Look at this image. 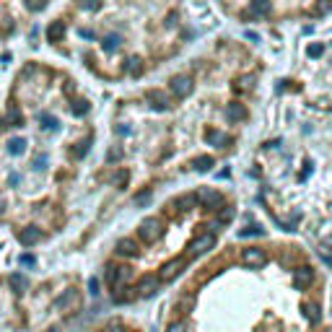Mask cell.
<instances>
[{"instance_id": "cell-1", "label": "cell", "mask_w": 332, "mask_h": 332, "mask_svg": "<svg viewBox=\"0 0 332 332\" xmlns=\"http://www.w3.org/2000/svg\"><path fill=\"white\" fill-rule=\"evenodd\" d=\"M140 239L146 241V244H153L156 239H161V233H164V223L158 221V218H146V221L140 223Z\"/></svg>"}, {"instance_id": "cell-2", "label": "cell", "mask_w": 332, "mask_h": 332, "mask_svg": "<svg viewBox=\"0 0 332 332\" xmlns=\"http://www.w3.org/2000/svg\"><path fill=\"white\" fill-rule=\"evenodd\" d=\"M182 270H184V260H182V257H177V260L166 262L164 270H161V281H166V283L177 281V278L182 275Z\"/></svg>"}, {"instance_id": "cell-3", "label": "cell", "mask_w": 332, "mask_h": 332, "mask_svg": "<svg viewBox=\"0 0 332 332\" xmlns=\"http://www.w3.org/2000/svg\"><path fill=\"white\" fill-rule=\"evenodd\" d=\"M169 88H171V94H174V96L182 99V96H187L192 91V81L187 78V75H174V78L169 81Z\"/></svg>"}, {"instance_id": "cell-4", "label": "cell", "mask_w": 332, "mask_h": 332, "mask_svg": "<svg viewBox=\"0 0 332 332\" xmlns=\"http://www.w3.org/2000/svg\"><path fill=\"white\" fill-rule=\"evenodd\" d=\"M213 244H216L213 233H200L198 239H192V241H190V252L195 254V257H198V254H205Z\"/></svg>"}, {"instance_id": "cell-5", "label": "cell", "mask_w": 332, "mask_h": 332, "mask_svg": "<svg viewBox=\"0 0 332 332\" xmlns=\"http://www.w3.org/2000/svg\"><path fill=\"white\" fill-rule=\"evenodd\" d=\"M267 262V254L262 252L260 247H249V249H244V265H249V267H262Z\"/></svg>"}, {"instance_id": "cell-6", "label": "cell", "mask_w": 332, "mask_h": 332, "mask_svg": "<svg viewBox=\"0 0 332 332\" xmlns=\"http://www.w3.org/2000/svg\"><path fill=\"white\" fill-rule=\"evenodd\" d=\"M42 239H44V233H42L39 229H36V226H29V229H24V231L18 233V241H21V244H24V247L39 244Z\"/></svg>"}, {"instance_id": "cell-7", "label": "cell", "mask_w": 332, "mask_h": 332, "mask_svg": "<svg viewBox=\"0 0 332 332\" xmlns=\"http://www.w3.org/2000/svg\"><path fill=\"white\" fill-rule=\"evenodd\" d=\"M156 291H158V278H156V275L140 278V283H138V296H153Z\"/></svg>"}, {"instance_id": "cell-8", "label": "cell", "mask_w": 332, "mask_h": 332, "mask_svg": "<svg viewBox=\"0 0 332 332\" xmlns=\"http://www.w3.org/2000/svg\"><path fill=\"white\" fill-rule=\"evenodd\" d=\"M146 101L153 104V109L164 112L166 107H169V99H166L164 91H158V88H150V91H146Z\"/></svg>"}, {"instance_id": "cell-9", "label": "cell", "mask_w": 332, "mask_h": 332, "mask_svg": "<svg viewBox=\"0 0 332 332\" xmlns=\"http://www.w3.org/2000/svg\"><path fill=\"white\" fill-rule=\"evenodd\" d=\"M200 200H202V205L210 208V210H218V208H221V202H223L221 192H216V190H202L200 192Z\"/></svg>"}, {"instance_id": "cell-10", "label": "cell", "mask_w": 332, "mask_h": 332, "mask_svg": "<svg viewBox=\"0 0 332 332\" xmlns=\"http://www.w3.org/2000/svg\"><path fill=\"white\" fill-rule=\"evenodd\" d=\"M73 304H78V291H73V288L55 299V309H63V312H65V309H70Z\"/></svg>"}, {"instance_id": "cell-11", "label": "cell", "mask_w": 332, "mask_h": 332, "mask_svg": "<svg viewBox=\"0 0 332 332\" xmlns=\"http://www.w3.org/2000/svg\"><path fill=\"white\" fill-rule=\"evenodd\" d=\"M309 283H312V270L309 267L293 270V285H296V288H306Z\"/></svg>"}, {"instance_id": "cell-12", "label": "cell", "mask_w": 332, "mask_h": 332, "mask_svg": "<svg viewBox=\"0 0 332 332\" xmlns=\"http://www.w3.org/2000/svg\"><path fill=\"white\" fill-rule=\"evenodd\" d=\"M117 254H122V257H135V254H138V244H135L133 239H119L117 241Z\"/></svg>"}, {"instance_id": "cell-13", "label": "cell", "mask_w": 332, "mask_h": 332, "mask_svg": "<svg viewBox=\"0 0 332 332\" xmlns=\"http://www.w3.org/2000/svg\"><path fill=\"white\" fill-rule=\"evenodd\" d=\"M226 117H229V122H241V119L247 117V109L241 107V104H229V109H226Z\"/></svg>"}, {"instance_id": "cell-14", "label": "cell", "mask_w": 332, "mask_h": 332, "mask_svg": "<svg viewBox=\"0 0 332 332\" xmlns=\"http://www.w3.org/2000/svg\"><path fill=\"white\" fill-rule=\"evenodd\" d=\"M249 13H252V16H267L270 0H252V3H249Z\"/></svg>"}, {"instance_id": "cell-15", "label": "cell", "mask_w": 332, "mask_h": 332, "mask_svg": "<svg viewBox=\"0 0 332 332\" xmlns=\"http://www.w3.org/2000/svg\"><path fill=\"white\" fill-rule=\"evenodd\" d=\"M11 291H16V293H24L29 288V281H26V275H21V273H13L11 275Z\"/></svg>"}, {"instance_id": "cell-16", "label": "cell", "mask_w": 332, "mask_h": 332, "mask_svg": "<svg viewBox=\"0 0 332 332\" xmlns=\"http://www.w3.org/2000/svg\"><path fill=\"white\" fill-rule=\"evenodd\" d=\"M125 70L130 73L133 78H138V75L143 73V60H140V57H135V55H133V57H127V63H125Z\"/></svg>"}, {"instance_id": "cell-17", "label": "cell", "mask_w": 332, "mask_h": 332, "mask_svg": "<svg viewBox=\"0 0 332 332\" xmlns=\"http://www.w3.org/2000/svg\"><path fill=\"white\" fill-rule=\"evenodd\" d=\"M205 140H208V143H213V146H218V148H226V143H229V138H226L223 133H218V130H208Z\"/></svg>"}, {"instance_id": "cell-18", "label": "cell", "mask_w": 332, "mask_h": 332, "mask_svg": "<svg viewBox=\"0 0 332 332\" xmlns=\"http://www.w3.org/2000/svg\"><path fill=\"white\" fill-rule=\"evenodd\" d=\"M330 11H332V0H316V5L312 8L314 16H327Z\"/></svg>"}, {"instance_id": "cell-19", "label": "cell", "mask_w": 332, "mask_h": 332, "mask_svg": "<svg viewBox=\"0 0 332 332\" xmlns=\"http://www.w3.org/2000/svg\"><path fill=\"white\" fill-rule=\"evenodd\" d=\"M192 166H195V171H208L210 166H213V158H210V156H198L192 161Z\"/></svg>"}, {"instance_id": "cell-20", "label": "cell", "mask_w": 332, "mask_h": 332, "mask_svg": "<svg viewBox=\"0 0 332 332\" xmlns=\"http://www.w3.org/2000/svg\"><path fill=\"white\" fill-rule=\"evenodd\" d=\"M304 312H306V319L312 322V324H316V322L322 319V314H319V306H316V304H306V306H304Z\"/></svg>"}, {"instance_id": "cell-21", "label": "cell", "mask_w": 332, "mask_h": 332, "mask_svg": "<svg viewBox=\"0 0 332 332\" xmlns=\"http://www.w3.org/2000/svg\"><path fill=\"white\" fill-rule=\"evenodd\" d=\"M195 200H198L195 195H182V198L174 200V205H179V210H190V208L195 205Z\"/></svg>"}, {"instance_id": "cell-22", "label": "cell", "mask_w": 332, "mask_h": 332, "mask_svg": "<svg viewBox=\"0 0 332 332\" xmlns=\"http://www.w3.org/2000/svg\"><path fill=\"white\" fill-rule=\"evenodd\" d=\"M233 218V208H221V213H218V226L221 223H229Z\"/></svg>"}, {"instance_id": "cell-23", "label": "cell", "mask_w": 332, "mask_h": 332, "mask_svg": "<svg viewBox=\"0 0 332 332\" xmlns=\"http://www.w3.org/2000/svg\"><path fill=\"white\" fill-rule=\"evenodd\" d=\"M166 332H192V327L187 322H174V324H169V330Z\"/></svg>"}, {"instance_id": "cell-24", "label": "cell", "mask_w": 332, "mask_h": 332, "mask_svg": "<svg viewBox=\"0 0 332 332\" xmlns=\"http://www.w3.org/2000/svg\"><path fill=\"white\" fill-rule=\"evenodd\" d=\"M322 55H324L322 44H309V57H322Z\"/></svg>"}, {"instance_id": "cell-25", "label": "cell", "mask_w": 332, "mask_h": 332, "mask_svg": "<svg viewBox=\"0 0 332 332\" xmlns=\"http://www.w3.org/2000/svg\"><path fill=\"white\" fill-rule=\"evenodd\" d=\"M148 200H150V192L148 190H143V192L135 195V202H138V205H143V202H148Z\"/></svg>"}, {"instance_id": "cell-26", "label": "cell", "mask_w": 332, "mask_h": 332, "mask_svg": "<svg viewBox=\"0 0 332 332\" xmlns=\"http://www.w3.org/2000/svg\"><path fill=\"white\" fill-rule=\"evenodd\" d=\"M88 291H91V296H96V293H99V281H96V278H91V281H88Z\"/></svg>"}, {"instance_id": "cell-27", "label": "cell", "mask_w": 332, "mask_h": 332, "mask_svg": "<svg viewBox=\"0 0 332 332\" xmlns=\"http://www.w3.org/2000/svg\"><path fill=\"white\" fill-rule=\"evenodd\" d=\"M119 156H122V150H119V148H112L109 150V161H117Z\"/></svg>"}, {"instance_id": "cell-28", "label": "cell", "mask_w": 332, "mask_h": 332, "mask_svg": "<svg viewBox=\"0 0 332 332\" xmlns=\"http://www.w3.org/2000/svg\"><path fill=\"white\" fill-rule=\"evenodd\" d=\"M21 265H34V257L32 254H24V257H21Z\"/></svg>"}, {"instance_id": "cell-29", "label": "cell", "mask_w": 332, "mask_h": 332, "mask_svg": "<svg viewBox=\"0 0 332 332\" xmlns=\"http://www.w3.org/2000/svg\"><path fill=\"white\" fill-rule=\"evenodd\" d=\"M247 39H252V42H260V34H257V32H247Z\"/></svg>"}, {"instance_id": "cell-30", "label": "cell", "mask_w": 332, "mask_h": 332, "mask_svg": "<svg viewBox=\"0 0 332 332\" xmlns=\"http://www.w3.org/2000/svg\"><path fill=\"white\" fill-rule=\"evenodd\" d=\"M249 83H252V78H241V81H239V88H247Z\"/></svg>"}, {"instance_id": "cell-31", "label": "cell", "mask_w": 332, "mask_h": 332, "mask_svg": "<svg viewBox=\"0 0 332 332\" xmlns=\"http://www.w3.org/2000/svg\"><path fill=\"white\" fill-rule=\"evenodd\" d=\"M107 332H122V327H119V324H109Z\"/></svg>"}]
</instances>
